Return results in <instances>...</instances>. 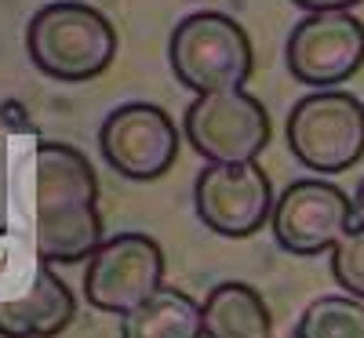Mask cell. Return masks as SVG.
<instances>
[{
	"mask_svg": "<svg viewBox=\"0 0 364 338\" xmlns=\"http://www.w3.org/2000/svg\"><path fill=\"white\" fill-rule=\"evenodd\" d=\"M357 204L328 178H295L273 204V240L299 258L336 251V244L353 229Z\"/></svg>",
	"mask_w": 364,
	"mask_h": 338,
	"instance_id": "52a82bcc",
	"label": "cell"
},
{
	"mask_svg": "<svg viewBox=\"0 0 364 338\" xmlns=\"http://www.w3.org/2000/svg\"><path fill=\"white\" fill-rule=\"evenodd\" d=\"M182 135L208 164H255L269 146V113L245 87L197 95L182 113Z\"/></svg>",
	"mask_w": 364,
	"mask_h": 338,
	"instance_id": "5b68a950",
	"label": "cell"
},
{
	"mask_svg": "<svg viewBox=\"0 0 364 338\" xmlns=\"http://www.w3.org/2000/svg\"><path fill=\"white\" fill-rule=\"evenodd\" d=\"M120 338H204L200 302L164 284L149 302L120 317Z\"/></svg>",
	"mask_w": 364,
	"mask_h": 338,
	"instance_id": "4fadbf2b",
	"label": "cell"
},
{
	"mask_svg": "<svg viewBox=\"0 0 364 338\" xmlns=\"http://www.w3.org/2000/svg\"><path fill=\"white\" fill-rule=\"evenodd\" d=\"M77 313L70 284L51 266L37 269V280L26 295L0 302V338H58Z\"/></svg>",
	"mask_w": 364,
	"mask_h": 338,
	"instance_id": "8fae6325",
	"label": "cell"
},
{
	"mask_svg": "<svg viewBox=\"0 0 364 338\" xmlns=\"http://www.w3.org/2000/svg\"><path fill=\"white\" fill-rule=\"evenodd\" d=\"M291 157L317 175H343L364 157V106L350 91H310L288 113Z\"/></svg>",
	"mask_w": 364,
	"mask_h": 338,
	"instance_id": "277c9868",
	"label": "cell"
},
{
	"mask_svg": "<svg viewBox=\"0 0 364 338\" xmlns=\"http://www.w3.org/2000/svg\"><path fill=\"white\" fill-rule=\"evenodd\" d=\"M168 62L175 80L197 91H240L255 73V51L233 15L226 11H193L186 15L168 40Z\"/></svg>",
	"mask_w": 364,
	"mask_h": 338,
	"instance_id": "3957f363",
	"label": "cell"
},
{
	"mask_svg": "<svg viewBox=\"0 0 364 338\" xmlns=\"http://www.w3.org/2000/svg\"><path fill=\"white\" fill-rule=\"evenodd\" d=\"M291 338H364V302L353 295H321L299 313Z\"/></svg>",
	"mask_w": 364,
	"mask_h": 338,
	"instance_id": "5bb4252c",
	"label": "cell"
},
{
	"mask_svg": "<svg viewBox=\"0 0 364 338\" xmlns=\"http://www.w3.org/2000/svg\"><path fill=\"white\" fill-rule=\"evenodd\" d=\"M99 149L120 178L154 182L175 168L182 131L157 102H124L102 120Z\"/></svg>",
	"mask_w": 364,
	"mask_h": 338,
	"instance_id": "ba28073f",
	"label": "cell"
},
{
	"mask_svg": "<svg viewBox=\"0 0 364 338\" xmlns=\"http://www.w3.org/2000/svg\"><path fill=\"white\" fill-rule=\"evenodd\" d=\"M204 338H273V317L266 298L245 280H223L208 291Z\"/></svg>",
	"mask_w": 364,
	"mask_h": 338,
	"instance_id": "7c38bea8",
	"label": "cell"
},
{
	"mask_svg": "<svg viewBox=\"0 0 364 338\" xmlns=\"http://www.w3.org/2000/svg\"><path fill=\"white\" fill-rule=\"evenodd\" d=\"M99 178L70 142L37 146V255L44 266H77L102 248Z\"/></svg>",
	"mask_w": 364,
	"mask_h": 338,
	"instance_id": "6da1fadb",
	"label": "cell"
},
{
	"mask_svg": "<svg viewBox=\"0 0 364 338\" xmlns=\"http://www.w3.org/2000/svg\"><path fill=\"white\" fill-rule=\"evenodd\" d=\"M164 288V251L146 233L106 236L84 266V298L99 313L128 317Z\"/></svg>",
	"mask_w": 364,
	"mask_h": 338,
	"instance_id": "8992f818",
	"label": "cell"
},
{
	"mask_svg": "<svg viewBox=\"0 0 364 338\" xmlns=\"http://www.w3.org/2000/svg\"><path fill=\"white\" fill-rule=\"evenodd\" d=\"M273 186L259 164H204L193 182V207L204 229L245 240L273 219Z\"/></svg>",
	"mask_w": 364,
	"mask_h": 338,
	"instance_id": "9c48e42d",
	"label": "cell"
},
{
	"mask_svg": "<svg viewBox=\"0 0 364 338\" xmlns=\"http://www.w3.org/2000/svg\"><path fill=\"white\" fill-rule=\"evenodd\" d=\"M26 51L44 77L80 84L102 77L117 58V29L91 4L55 0L26 26Z\"/></svg>",
	"mask_w": 364,
	"mask_h": 338,
	"instance_id": "7a4b0ae2",
	"label": "cell"
},
{
	"mask_svg": "<svg viewBox=\"0 0 364 338\" xmlns=\"http://www.w3.org/2000/svg\"><path fill=\"white\" fill-rule=\"evenodd\" d=\"M357 211H364V182H360V190H357Z\"/></svg>",
	"mask_w": 364,
	"mask_h": 338,
	"instance_id": "e0dca14e",
	"label": "cell"
},
{
	"mask_svg": "<svg viewBox=\"0 0 364 338\" xmlns=\"http://www.w3.org/2000/svg\"><path fill=\"white\" fill-rule=\"evenodd\" d=\"M331 276L336 284L364 302V222H353V229L336 244L331 251Z\"/></svg>",
	"mask_w": 364,
	"mask_h": 338,
	"instance_id": "9a60e30c",
	"label": "cell"
},
{
	"mask_svg": "<svg viewBox=\"0 0 364 338\" xmlns=\"http://www.w3.org/2000/svg\"><path fill=\"white\" fill-rule=\"evenodd\" d=\"M284 58L299 84L331 91L364 66V22L353 11L306 15L291 26Z\"/></svg>",
	"mask_w": 364,
	"mask_h": 338,
	"instance_id": "30bf717a",
	"label": "cell"
},
{
	"mask_svg": "<svg viewBox=\"0 0 364 338\" xmlns=\"http://www.w3.org/2000/svg\"><path fill=\"white\" fill-rule=\"evenodd\" d=\"M291 4L310 15H331V11H353L360 0H291Z\"/></svg>",
	"mask_w": 364,
	"mask_h": 338,
	"instance_id": "2e32d148",
	"label": "cell"
}]
</instances>
